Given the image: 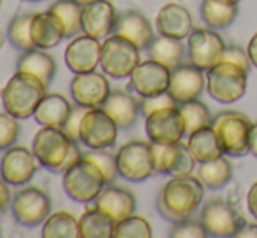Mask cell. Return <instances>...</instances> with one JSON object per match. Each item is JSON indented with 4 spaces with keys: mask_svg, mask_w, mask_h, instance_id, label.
<instances>
[{
    "mask_svg": "<svg viewBox=\"0 0 257 238\" xmlns=\"http://www.w3.org/2000/svg\"><path fill=\"white\" fill-rule=\"evenodd\" d=\"M48 86L41 79L25 72H14V75L6 82L2 93V105L6 112L13 114L18 119L34 117V112L44 95Z\"/></svg>",
    "mask_w": 257,
    "mask_h": 238,
    "instance_id": "7a4b0ae2",
    "label": "cell"
},
{
    "mask_svg": "<svg viewBox=\"0 0 257 238\" xmlns=\"http://www.w3.org/2000/svg\"><path fill=\"white\" fill-rule=\"evenodd\" d=\"M140 49L133 42L112 34L102 42L100 67L108 77L126 79L140 63Z\"/></svg>",
    "mask_w": 257,
    "mask_h": 238,
    "instance_id": "52a82bcc",
    "label": "cell"
},
{
    "mask_svg": "<svg viewBox=\"0 0 257 238\" xmlns=\"http://www.w3.org/2000/svg\"><path fill=\"white\" fill-rule=\"evenodd\" d=\"M147 51H149V58L168 67L170 70H173L179 65H182L184 55H186V46L182 44L180 39L166 37V35L159 34L158 37L153 39Z\"/></svg>",
    "mask_w": 257,
    "mask_h": 238,
    "instance_id": "83f0119b",
    "label": "cell"
},
{
    "mask_svg": "<svg viewBox=\"0 0 257 238\" xmlns=\"http://www.w3.org/2000/svg\"><path fill=\"white\" fill-rule=\"evenodd\" d=\"M102 109L115 121L119 128H132L137 123L140 112V100L124 89H112Z\"/></svg>",
    "mask_w": 257,
    "mask_h": 238,
    "instance_id": "d4e9b609",
    "label": "cell"
},
{
    "mask_svg": "<svg viewBox=\"0 0 257 238\" xmlns=\"http://www.w3.org/2000/svg\"><path fill=\"white\" fill-rule=\"evenodd\" d=\"M84 158L91 160L96 167L102 170L107 184H112L115 180V177L119 175L117 170V161H115V156L110 154L107 149H91L89 153H84Z\"/></svg>",
    "mask_w": 257,
    "mask_h": 238,
    "instance_id": "74e56055",
    "label": "cell"
},
{
    "mask_svg": "<svg viewBox=\"0 0 257 238\" xmlns=\"http://www.w3.org/2000/svg\"><path fill=\"white\" fill-rule=\"evenodd\" d=\"M115 222L96 205L86 208L79 219V238H112Z\"/></svg>",
    "mask_w": 257,
    "mask_h": 238,
    "instance_id": "f546056e",
    "label": "cell"
},
{
    "mask_svg": "<svg viewBox=\"0 0 257 238\" xmlns=\"http://www.w3.org/2000/svg\"><path fill=\"white\" fill-rule=\"evenodd\" d=\"M205 70L194 67L193 63H182L172 70L168 93L177 100V103L200 98L205 88Z\"/></svg>",
    "mask_w": 257,
    "mask_h": 238,
    "instance_id": "ffe728a7",
    "label": "cell"
},
{
    "mask_svg": "<svg viewBox=\"0 0 257 238\" xmlns=\"http://www.w3.org/2000/svg\"><path fill=\"white\" fill-rule=\"evenodd\" d=\"M102 61V42L86 34L72 37L65 49V63L72 74L93 72Z\"/></svg>",
    "mask_w": 257,
    "mask_h": 238,
    "instance_id": "e0dca14e",
    "label": "cell"
},
{
    "mask_svg": "<svg viewBox=\"0 0 257 238\" xmlns=\"http://www.w3.org/2000/svg\"><path fill=\"white\" fill-rule=\"evenodd\" d=\"M20 119L9 112H0V151H6L18 142Z\"/></svg>",
    "mask_w": 257,
    "mask_h": 238,
    "instance_id": "f35d334b",
    "label": "cell"
},
{
    "mask_svg": "<svg viewBox=\"0 0 257 238\" xmlns=\"http://www.w3.org/2000/svg\"><path fill=\"white\" fill-rule=\"evenodd\" d=\"M166 107H179L177 100L173 98L168 91L159 93V95H156V96H147V98L140 100V112H142L146 117L159 109H166Z\"/></svg>",
    "mask_w": 257,
    "mask_h": 238,
    "instance_id": "60d3db41",
    "label": "cell"
},
{
    "mask_svg": "<svg viewBox=\"0 0 257 238\" xmlns=\"http://www.w3.org/2000/svg\"><path fill=\"white\" fill-rule=\"evenodd\" d=\"M172 238H205L208 236L205 226L201 224V221H191V219H186V221L180 222H173V228L170 229L168 233Z\"/></svg>",
    "mask_w": 257,
    "mask_h": 238,
    "instance_id": "ab89813d",
    "label": "cell"
},
{
    "mask_svg": "<svg viewBox=\"0 0 257 238\" xmlns=\"http://www.w3.org/2000/svg\"><path fill=\"white\" fill-rule=\"evenodd\" d=\"M0 46H2V39H0Z\"/></svg>",
    "mask_w": 257,
    "mask_h": 238,
    "instance_id": "db71d44e",
    "label": "cell"
},
{
    "mask_svg": "<svg viewBox=\"0 0 257 238\" xmlns=\"http://www.w3.org/2000/svg\"><path fill=\"white\" fill-rule=\"evenodd\" d=\"M170 75H172V70L168 67L149 58L146 61H140L135 70L132 72L128 88L133 89L140 98L156 96L159 93L168 91Z\"/></svg>",
    "mask_w": 257,
    "mask_h": 238,
    "instance_id": "9a60e30c",
    "label": "cell"
},
{
    "mask_svg": "<svg viewBox=\"0 0 257 238\" xmlns=\"http://www.w3.org/2000/svg\"><path fill=\"white\" fill-rule=\"evenodd\" d=\"M248 151L257 158V121L252 123L250 137H248Z\"/></svg>",
    "mask_w": 257,
    "mask_h": 238,
    "instance_id": "c3c4849f",
    "label": "cell"
},
{
    "mask_svg": "<svg viewBox=\"0 0 257 238\" xmlns=\"http://www.w3.org/2000/svg\"><path fill=\"white\" fill-rule=\"evenodd\" d=\"M11 191H9V184L0 177V215L7 210V207L11 205Z\"/></svg>",
    "mask_w": 257,
    "mask_h": 238,
    "instance_id": "ee69618b",
    "label": "cell"
},
{
    "mask_svg": "<svg viewBox=\"0 0 257 238\" xmlns=\"http://www.w3.org/2000/svg\"><path fill=\"white\" fill-rule=\"evenodd\" d=\"M224 49H226V44L222 37L215 32V28H193V32L187 37L189 63L205 72L219 63Z\"/></svg>",
    "mask_w": 257,
    "mask_h": 238,
    "instance_id": "8fae6325",
    "label": "cell"
},
{
    "mask_svg": "<svg viewBox=\"0 0 257 238\" xmlns=\"http://www.w3.org/2000/svg\"><path fill=\"white\" fill-rule=\"evenodd\" d=\"M0 103H2V96H0Z\"/></svg>",
    "mask_w": 257,
    "mask_h": 238,
    "instance_id": "f5cc1de1",
    "label": "cell"
},
{
    "mask_svg": "<svg viewBox=\"0 0 257 238\" xmlns=\"http://www.w3.org/2000/svg\"><path fill=\"white\" fill-rule=\"evenodd\" d=\"M229 2H234V4H238V2H240V0H229Z\"/></svg>",
    "mask_w": 257,
    "mask_h": 238,
    "instance_id": "816d5d0a",
    "label": "cell"
},
{
    "mask_svg": "<svg viewBox=\"0 0 257 238\" xmlns=\"http://www.w3.org/2000/svg\"><path fill=\"white\" fill-rule=\"evenodd\" d=\"M238 238H257V224L255 222H245L241 229L236 233Z\"/></svg>",
    "mask_w": 257,
    "mask_h": 238,
    "instance_id": "bcb514c9",
    "label": "cell"
},
{
    "mask_svg": "<svg viewBox=\"0 0 257 238\" xmlns=\"http://www.w3.org/2000/svg\"><path fill=\"white\" fill-rule=\"evenodd\" d=\"M238 16V4L229 0H203L201 18L210 28H227Z\"/></svg>",
    "mask_w": 257,
    "mask_h": 238,
    "instance_id": "4dcf8cb0",
    "label": "cell"
},
{
    "mask_svg": "<svg viewBox=\"0 0 257 238\" xmlns=\"http://www.w3.org/2000/svg\"><path fill=\"white\" fill-rule=\"evenodd\" d=\"M156 27L161 35L184 41L193 32V16L186 9V6L170 2L159 9L156 16Z\"/></svg>",
    "mask_w": 257,
    "mask_h": 238,
    "instance_id": "7402d4cb",
    "label": "cell"
},
{
    "mask_svg": "<svg viewBox=\"0 0 257 238\" xmlns=\"http://www.w3.org/2000/svg\"><path fill=\"white\" fill-rule=\"evenodd\" d=\"M231 177H233V167H231L226 154L212 161H206V163H200L198 179L208 189H222L224 186H227Z\"/></svg>",
    "mask_w": 257,
    "mask_h": 238,
    "instance_id": "d6a6232c",
    "label": "cell"
},
{
    "mask_svg": "<svg viewBox=\"0 0 257 238\" xmlns=\"http://www.w3.org/2000/svg\"><path fill=\"white\" fill-rule=\"evenodd\" d=\"M220 61H231V63L240 65V67L247 68V70H250V65H252L250 58H248V53L243 51L240 46H226Z\"/></svg>",
    "mask_w": 257,
    "mask_h": 238,
    "instance_id": "7bdbcfd3",
    "label": "cell"
},
{
    "mask_svg": "<svg viewBox=\"0 0 257 238\" xmlns=\"http://www.w3.org/2000/svg\"><path fill=\"white\" fill-rule=\"evenodd\" d=\"M61 175H63V191L75 203H93L107 186L102 170L91 160L84 158V154Z\"/></svg>",
    "mask_w": 257,
    "mask_h": 238,
    "instance_id": "3957f363",
    "label": "cell"
},
{
    "mask_svg": "<svg viewBox=\"0 0 257 238\" xmlns=\"http://www.w3.org/2000/svg\"><path fill=\"white\" fill-rule=\"evenodd\" d=\"M25 2H32V4H35V2H42V0H25Z\"/></svg>",
    "mask_w": 257,
    "mask_h": 238,
    "instance_id": "f907efd6",
    "label": "cell"
},
{
    "mask_svg": "<svg viewBox=\"0 0 257 238\" xmlns=\"http://www.w3.org/2000/svg\"><path fill=\"white\" fill-rule=\"evenodd\" d=\"M32 41L35 48L39 49H51L56 48L65 39V28L60 18L53 13L51 9L42 11V13H34L30 25Z\"/></svg>",
    "mask_w": 257,
    "mask_h": 238,
    "instance_id": "603a6c76",
    "label": "cell"
},
{
    "mask_svg": "<svg viewBox=\"0 0 257 238\" xmlns=\"http://www.w3.org/2000/svg\"><path fill=\"white\" fill-rule=\"evenodd\" d=\"M247 207H248V212H250V214L257 219V182L252 184V187L248 189Z\"/></svg>",
    "mask_w": 257,
    "mask_h": 238,
    "instance_id": "f6af8a7d",
    "label": "cell"
},
{
    "mask_svg": "<svg viewBox=\"0 0 257 238\" xmlns=\"http://www.w3.org/2000/svg\"><path fill=\"white\" fill-rule=\"evenodd\" d=\"M153 147L154 172L159 175H187L193 172L196 160L193 158L187 144H159L151 142Z\"/></svg>",
    "mask_w": 257,
    "mask_h": 238,
    "instance_id": "2e32d148",
    "label": "cell"
},
{
    "mask_svg": "<svg viewBox=\"0 0 257 238\" xmlns=\"http://www.w3.org/2000/svg\"><path fill=\"white\" fill-rule=\"evenodd\" d=\"M110 82L105 72H84V74H75L70 82V96L75 105L86 107V109H95L102 107L110 95Z\"/></svg>",
    "mask_w": 257,
    "mask_h": 238,
    "instance_id": "5bb4252c",
    "label": "cell"
},
{
    "mask_svg": "<svg viewBox=\"0 0 257 238\" xmlns=\"http://www.w3.org/2000/svg\"><path fill=\"white\" fill-rule=\"evenodd\" d=\"M179 112L182 116L186 135H191V133L198 132L201 128H206V126H212V114H210L208 107L200 98L179 103Z\"/></svg>",
    "mask_w": 257,
    "mask_h": 238,
    "instance_id": "e575fe53",
    "label": "cell"
},
{
    "mask_svg": "<svg viewBox=\"0 0 257 238\" xmlns=\"http://www.w3.org/2000/svg\"><path fill=\"white\" fill-rule=\"evenodd\" d=\"M117 13L110 0H95L82 6V34L103 41L114 34Z\"/></svg>",
    "mask_w": 257,
    "mask_h": 238,
    "instance_id": "d6986e66",
    "label": "cell"
},
{
    "mask_svg": "<svg viewBox=\"0 0 257 238\" xmlns=\"http://www.w3.org/2000/svg\"><path fill=\"white\" fill-rule=\"evenodd\" d=\"M39 163L34 151L25 146H16L6 149L0 160V177L9 186H27L37 174Z\"/></svg>",
    "mask_w": 257,
    "mask_h": 238,
    "instance_id": "7c38bea8",
    "label": "cell"
},
{
    "mask_svg": "<svg viewBox=\"0 0 257 238\" xmlns=\"http://www.w3.org/2000/svg\"><path fill=\"white\" fill-rule=\"evenodd\" d=\"M49 9L60 18L65 28V37L82 34V6L75 0H56Z\"/></svg>",
    "mask_w": 257,
    "mask_h": 238,
    "instance_id": "836d02e7",
    "label": "cell"
},
{
    "mask_svg": "<svg viewBox=\"0 0 257 238\" xmlns=\"http://www.w3.org/2000/svg\"><path fill=\"white\" fill-rule=\"evenodd\" d=\"M86 107H81V105H75L74 110H72V116L68 117L67 125L63 126V132L70 137L74 142H79L81 144V121L86 114Z\"/></svg>",
    "mask_w": 257,
    "mask_h": 238,
    "instance_id": "b9f144b4",
    "label": "cell"
},
{
    "mask_svg": "<svg viewBox=\"0 0 257 238\" xmlns=\"http://www.w3.org/2000/svg\"><path fill=\"white\" fill-rule=\"evenodd\" d=\"M119 126L102 107L88 109L81 121V144L88 149H110L117 140Z\"/></svg>",
    "mask_w": 257,
    "mask_h": 238,
    "instance_id": "30bf717a",
    "label": "cell"
},
{
    "mask_svg": "<svg viewBox=\"0 0 257 238\" xmlns=\"http://www.w3.org/2000/svg\"><path fill=\"white\" fill-rule=\"evenodd\" d=\"M32 16L34 14H20V16H16L11 21L9 28H7V39L13 44V48H16L21 53L35 49V44L32 41L30 34Z\"/></svg>",
    "mask_w": 257,
    "mask_h": 238,
    "instance_id": "d590c367",
    "label": "cell"
},
{
    "mask_svg": "<svg viewBox=\"0 0 257 238\" xmlns=\"http://www.w3.org/2000/svg\"><path fill=\"white\" fill-rule=\"evenodd\" d=\"M153 226L144 215L132 214L130 217L115 222L112 238H151Z\"/></svg>",
    "mask_w": 257,
    "mask_h": 238,
    "instance_id": "8d00e7d4",
    "label": "cell"
},
{
    "mask_svg": "<svg viewBox=\"0 0 257 238\" xmlns=\"http://www.w3.org/2000/svg\"><path fill=\"white\" fill-rule=\"evenodd\" d=\"M115 161H117L119 175L130 182H142L156 174L151 142L144 140L126 142L124 146L119 147Z\"/></svg>",
    "mask_w": 257,
    "mask_h": 238,
    "instance_id": "9c48e42d",
    "label": "cell"
},
{
    "mask_svg": "<svg viewBox=\"0 0 257 238\" xmlns=\"http://www.w3.org/2000/svg\"><path fill=\"white\" fill-rule=\"evenodd\" d=\"M0 6H2V0H0Z\"/></svg>",
    "mask_w": 257,
    "mask_h": 238,
    "instance_id": "11a10c76",
    "label": "cell"
},
{
    "mask_svg": "<svg viewBox=\"0 0 257 238\" xmlns=\"http://www.w3.org/2000/svg\"><path fill=\"white\" fill-rule=\"evenodd\" d=\"M200 221L205 226L208 236H236L245 224V217L240 215L227 201L210 200L201 208Z\"/></svg>",
    "mask_w": 257,
    "mask_h": 238,
    "instance_id": "4fadbf2b",
    "label": "cell"
},
{
    "mask_svg": "<svg viewBox=\"0 0 257 238\" xmlns=\"http://www.w3.org/2000/svg\"><path fill=\"white\" fill-rule=\"evenodd\" d=\"M187 149L191 151L196 163H206V161H212L224 154L212 126H206V128L191 133L189 140H187Z\"/></svg>",
    "mask_w": 257,
    "mask_h": 238,
    "instance_id": "f1b7e54d",
    "label": "cell"
},
{
    "mask_svg": "<svg viewBox=\"0 0 257 238\" xmlns=\"http://www.w3.org/2000/svg\"><path fill=\"white\" fill-rule=\"evenodd\" d=\"M11 212L18 224L25 228H37L51 214V198L42 187L25 186L14 194Z\"/></svg>",
    "mask_w": 257,
    "mask_h": 238,
    "instance_id": "ba28073f",
    "label": "cell"
},
{
    "mask_svg": "<svg viewBox=\"0 0 257 238\" xmlns=\"http://www.w3.org/2000/svg\"><path fill=\"white\" fill-rule=\"evenodd\" d=\"M146 132L151 142L177 144L186 135L179 107H166L146 117Z\"/></svg>",
    "mask_w": 257,
    "mask_h": 238,
    "instance_id": "ac0fdd59",
    "label": "cell"
},
{
    "mask_svg": "<svg viewBox=\"0 0 257 238\" xmlns=\"http://www.w3.org/2000/svg\"><path fill=\"white\" fill-rule=\"evenodd\" d=\"M203 191V182L194 175H172V179L159 191L156 207L166 221H186L200 208Z\"/></svg>",
    "mask_w": 257,
    "mask_h": 238,
    "instance_id": "6da1fadb",
    "label": "cell"
},
{
    "mask_svg": "<svg viewBox=\"0 0 257 238\" xmlns=\"http://www.w3.org/2000/svg\"><path fill=\"white\" fill-rule=\"evenodd\" d=\"M75 2H79L81 6H86V4H89V2H95V0H75Z\"/></svg>",
    "mask_w": 257,
    "mask_h": 238,
    "instance_id": "681fc988",
    "label": "cell"
},
{
    "mask_svg": "<svg viewBox=\"0 0 257 238\" xmlns=\"http://www.w3.org/2000/svg\"><path fill=\"white\" fill-rule=\"evenodd\" d=\"M16 70L41 79L49 88L54 75H56V60L49 53H46V49L35 48L30 49V51L21 53V56L18 58L16 63Z\"/></svg>",
    "mask_w": 257,
    "mask_h": 238,
    "instance_id": "4316f807",
    "label": "cell"
},
{
    "mask_svg": "<svg viewBox=\"0 0 257 238\" xmlns=\"http://www.w3.org/2000/svg\"><path fill=\"white\" fill-rule=\"evenodd\" d=\"M74 105L60 93H46L44 98L37 105L34 112V119L41 126H53V128H63L68 117L72 116Z\"/></svg>",
    "mask_w": 257,
    "mask_h": 238,
    "instance_id": "484cf974",
    "label": "cell"
},
{
    "mask_svg": "<svg viewBox=\"0 0 257 238\" xmlns=\"http://www.w3.org/2000/svg\"><path fill=\"white\" fill-rule=\"evenodd\" d=\"M114 34L133 42L140 51L149 48V44L154 39V32L149 20L144 14H140L139 11H126L121 16H117Z\"/></svg>",
    "mask_w": 257,
    "mask_h": 238,
    "instance_id": "cb8c5ba5",
    "label": "cell"
},
{
    "mask_svg": "<svg viewBox=\"0 0 257 238\" xmlns=\"http://www.w3.org/2000/svg\"><path fill=\"white\" fill-rule=\"evenodd\" d=\"M212 128L226 156L240 158L250 153L248 151V137H250L252 123L245 114L236 112V110L220 112L213 117Z\"/></svg>",
    "mask_w": 257,
    "mask_h": 238,
    "instance_id": "8992f818",
    "label": "cell"
},
{
    "mask_svg": "<svg viewBox=\"0 0 257 238\" xmlns=\"http://www.w3.org/2000/svg\"><path fill=\"white\" fill-rule=\"evenodd\" d=\"M247 53H248V58H250L252 65H255V67H257V32L252 35L250 41H248Z\"/></svg>",
    "mask_w": 257,
    "mask_h": 238,
    "instance_id": "7dc6e473",
    "label": "cell"
},
{
    "mask_svg": "<svg viewBox=\"0 0 257 238\" xmlns=\"http://www.w3.org/2000/svg\"><path fill=\"white\" fill-rule=\"evenodd\" d=\"M74 140L63 132V128L42 126L32 140V151L37 156L41 167L53 174H63L67 170L68 154Z\"/></svg>",
    "mask_w": 257,
    "mask_h": 238,
    "instance_id": "5b68a950",
    "label": "cell"
},
{
    "mask_svg": "<svg viewBox=\"0 0 257 238\" xmlns=\"http://www.w3.org/2000/svg\"><path fill=\"white\" fill-rule=\"evenodd\" d=\"M93 205L103 210L114 222H119L135 214L137 198L132 191L124 189V187L107 184L102 189V193L96 196V200L93 201Z\"/></svg>",
    "mask_w": 257,
    "mask_h": 238,
    "instance_id": "44dd1931",
    "label": "cell"
},
{
    "mask_svg": "<svg viewBox=\"0 0 257 238\" xmlns=\"http://www.w3.org/2000/svg\"><path fill=\"white\" fill-rule=\"evenodd\" d=\"M248 70L231 61H219L206 70L208 95L219 103H234L247 91Z\"/></svg>",
    "mask_w": 257,
    "mask_h": 238,
    "instance_id": "277c9868",
    "label": "cell"
},
{
    "mask_svg": "<svg viewBox=\"0 0 257 238\" xmlns=\"http://www.w3.org/2000/svg\"><path fill=\"white\" fill-rule=\"evenodd\" d=\"M42 238H79V219L72 212L58 210L42 222Z\"/></svg>",
    "mask_w": 257,
    "mask_h": 238,
    "instance_id": "1f68e13d",
    "label": "cell"
}]
</instances>
